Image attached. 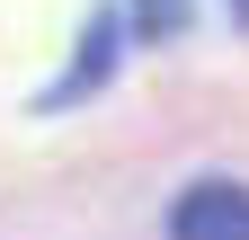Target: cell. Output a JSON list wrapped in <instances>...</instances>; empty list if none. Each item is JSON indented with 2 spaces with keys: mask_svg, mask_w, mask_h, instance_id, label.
I'll list each match as a JSON object with an SVG mask.
<instances>
[{
  "mask_svg": "<svg viewBox=\"0 0 249 240\" xmlns=\"http://www.w3.org/2000/svg\"><path fill=\"white\" fill-rule=\"evenodd\" d=\"M231 18H249V0H231Z\"/></svg>",
  "mask_w": 249,
  "mask_h": 240,
  "instance_id": "cell-4",
  "label": "cell"
},
{
  "mask_svg": "<svg viewBox=\"0 0 249 240\" xmlns=\"http://www.w3.org/2000/svg\"><path fill=\"white\" fill-rule=\"evenodd\" d=\"M169 240H249V187L196 178V187L169 205Z\"/></svg>",
  "mask_w": 249,
  "mask_h": 240,
  "instance_id": "cell-1",
  "label": "cell"
},
{
  "mask_svg": "<svg viewBox=\"0 0 249 240\" xmlns=\"http://www.w3.org/2000/svg\"><path fill=\"white\" fill-rule=\"evenodd\" d=\"M107 53H116V9H107V18H89V36H80V71L62 80L53 98H80V89H98V80H107Z\"/></svg>",
  "mask_w": 249,
  "mask_h": 240,
  "instance_id": "cell-2",
  "label": "cell"
},
{
  "mask_svg": "<svg viewBox=\"0 0 249 240\" xmlns=\"http://www.w3.org/2000/svg\"><path fill=\"white\" fill-rule=\"evenodd\" d=\"M134 27H142V36H178V27H187V0H134Z\"/></svg>",
  "mask_w": 249,
  "mask_h": 240,
  "instance_id": "cell-3",
  "label": "cell"
}]
</instances>
